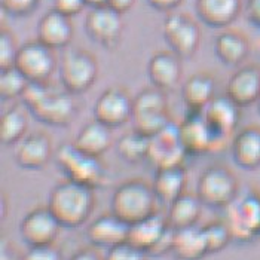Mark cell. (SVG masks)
I'll use <instances>...</instances> for the list:
<instances>
[{
	"label": "cell",
	"instance_id": "1",
	"mask_svg": "<svg viewBox=\"0 0 260 260\" xmlns=\"http://www.w3.org/2000/svg\"><path fill=\"white\" fill-rule=\"evenodd\" d=\"M21 100L36 119L49 126L66 128L78 113L75 95L67 91L52 89L51 83L28 82Z\"/></svg>",
	"mask_w": 260,
	"mask_h": 260
},
{
	"label": "cell",
	"instance_id": "2",
	"mask_svg": "<svg viewBox=\"0 0 260 260\" xmlns=\"http://www.w3.org/2000/svg\"><path fill=\"white\" fill-rule=\"evenodd\" d=\"M46 205L61 228L76 229L89 220L94 211V189L64 179L52 187Z\"/></svg>",
	"mask_w": 260,
	"mask_h": 260
},
{
	"label": "cell",
	"instance_id": "3",
	"mask_svg": "<svg viewBox=\"0 0 260 260\" xmlns=\"http://www.w3.org/2000/svg\"><path fill=\"white\" fill-rule=\"evenodd\" d=\"M158 201L152 183L143 179H129L122 181L113 190L110 211L131 226L158 213Z\"/></svg>",
	"mask_w": 260,
	"mask_h": 260
},
{
	"label": "cell",
	"instance_id": "4",
	"mask_svg": "<svg viewBox=\"0 0 260 260\" xmlns=\"http://www.w3.org/2000/svg\"><path fill=\"white\" fill-rule=\"evenodd\" d=\"M167 92L155 86L143 88L134 97L133 128L147 137H153L171 122Z\"/></svg>",
	"mask_w": 260,
	"mask_h": 260
},
{
	"label": "cell",
	"instance_id": "5",
	"mask_svg": "<svg viewBox=\"0 0 260 260\" xmlns=\"http://www.w3.org/2000/svg\"><path fill=\"white\" fill-rule=\"evenodd\" d=\"M57 165L66 179L97 189L107 180V171L100 158L80 152L73 143H62L57 149Z\"/></svg>",
	"mask_w": 260,
	"mask_h": 260
},
{
	"label": "cell",
	"instance_id": "6",
	"mask_svg": "<svg viewBox=\"0 0 260 260\" xmlns=\"http://www.w3.org/2000/svg\"><path fill=\"white\" fill-rule=\"evenodd\" d=\"M240 183L234 171L223 164L210 165L202 171L197 184V197L202 205L228 208L238 198Z\"/></svg>",
	"mask_w": 260,
	"mask_h": 260
},
{
	"label": "cell",
	"instance_id": "7",
	"mask_svg": "<svg viewBox=\"0 0 260 260\" xmlns=\"http://www.w3.org/2000/svg\"><path fill=\"white\" fill-rule=\"evenodd\" d=\"M99 70V61L92 52L75 48L62 55L58 66V76L64 91L79 95L95 83Z\"/></svg>",
	"mask_w": 260,
	"mask_h": 260
},
{
	"label": "cell",
	"instance_id": "8",
	"mask_svg": "<svg viewBox=\"0 0 260 260\" xmlns=\"http://www.w3.org/2000/svg\"><path fill=\"white\" fill-rule=\"evenodd\" d=\"M226 210V221L232 240L240 244H248L260 238V190L251 189L245 192Z\"/></svg>",
	"mask_w": 260,
	"mask_h": 260
},
{
	"label": "cell",
	"instance_id": "9",
	"mask_svg": "<svg viewBox=\"0 0 260 260\" xmlns=\"http://www.w3.org/2000/svg\"><path fill=\"white\" fill-rule=\"evenodd\" d=\"M162 36L168 48L181 60L192 58L200 49L202 33L200 24L183 12H170L162 24Z\"/></svg>",
	"mask_w": 260,
	"mask_h": 260
},
{
	"label": "cell",
	"instance_id": "10",
	"mask_svg": "<svg viewBox=\"0 0 260 260\" xmlns=\"http://www.w3.org/2000/svg\"><path fill=\"white\" fill-rule=\"evenodd\" d=\"M179 128L187 156H204L220 152L228 143L213 131L201 112H186Z\"/></svg>",
	"mask_w": 260,
	"mask_h": 260
},
{
	"label": "cell",
	"instance_id": "11",
	"mask_svg": "<svg viewBox=\"0 0 260 260\" xmlns=\"http://www.w3.org/2000/svg\"><path fill=\"white\" fill-rule=\"evenodd\" d=\"M15 67L28 82L49 83L58 67L55 51L38 39L22 43L17 55Z\"/></svg>",
	"mask_w": 260,
	"mask_h": 260
},
{
	"label": "cell",
	"instance_id": "12",
	"mask_svg": "<svg viewBox=\"0 0 260 260\" xmlns=\"http://www.w3.org/2000/svg\"><path fill=\"white\" fill-rule=\"evenodd\" d=\"M134 97L119 85L106 88L94 103L92 115L106 126L118 129L133 119Z\"/></svg>",
	"mask_w": 260,
	"mask_h": 260
},
{
	"label": "cell",
	"instance_id": "13",
	"mask_svg": "<svg viewBox=\"0 0 260 260\" xmlns=\"http://www.w3.org/2000/svg\"><path fill=\"white\" fill-rule=\"evenodd\" d=\"M85 33L88 38L107 51H113L119 46L123 33L122 14L109 6L92 8L85 18Z\"/></svg>",
	"mask_w": 260,
	"mask_h": 260
},
{
	"label": "cell",
	"instance_id": "14",
	"mask_svg": "<svg viewBox=\"0 0 260 260\" xmlns=\"http://www.w3.org/2000/svg\"><path fill=\"white\" fill-rule=\"evenodd\" d=\"M186 158L187 153L181 143L180 128L174 120H171L158 134L150 137L147 160H150L156 170L184 165Z\"/></svg>",
	"mask_w": 260,
	"mask_h": 260
},
{
	"label": "cell",
	"instance_id": "15",
	"mask_svg": "<svg viewBox=\"0 0 260 260\" xmlns=\"http://www.w3.org/2000/svg\"><path fill=\"white\" fill-rule=\"evenodd\" d=\"M61 224L48 205L36 207L20 221V235L28 247L52 245L60 235Z\"/></svg>",
	"mask_w": 260,
	"mask_h": 260
},
{
	"label": "cell",
	"instance_id": "16",
	"mask_svg": "<svg viewBox=\"0 0 260 260\" xmlns=\"http://www.w3.org/2000/svg\"><path fill=\"white\" fill-rule=\"evenodd\" d=\"M54 155L51 137L43 131L28 133L17 144L14 159L22 170L38 171L45 168Z\"/></svg>",
	"mask_w": 260,
	"mask_h": 260
},
{
	"label": "cell",
	"instance_id": "17",
	"mask_svg": "<svg viewBox=\"0 0 260 260\" xmlns=\"http://www.w3.org/2000/svg\"><path fill=\"white\" fill-rule=\"evenodd\" d=\"M201 113L220 139L232 140L241 120V107L237 103H234L226 94L216 95V99Z\"/></svg>",
	"mask_w": 260,
	"mask_h": 260
},
{
	"label": "cell",
	"instance_id": "18",
	"mask_svg": "<svg viewBox=\"0 0 260 260\" xmlns=\"http://www.w3.org/2000/svg\"><path fill=\"white\" fill-rule=\"evenodd\" d=\"M147 78L150 85L164 92L173 91L181 79V58L171 49L156 51L147 61Z\"/></svg>",
	"mask_w": 260,
	"mask_h": 260
},
{
	"label": "cell",
	"instance_id": "19",
	"mask_svg": "<svg viewBox=\"0 0 260 260\" xmlns=\"http://www.w3.org/2000/svg\"><path fill=\"white\" fill-rule=\"evenodd\" d=\"M75 36V25L70 17L49 9L40 17L36 27V39L48 48L58 51L67 48Z\"/></svg>",
	"mask_w": 260,
	"mask_h": 260
},
{
	"label": "cell",
	"instance_id": "20",
	"mask_svg": "<svg viewBox=\"0 0 260 260\" xmlns=\"http://www.w3.org/2000/svg\"><path fill=\"white\" fill-rule=\"evenodd\" d=\"M241 109L256 104L260 97V67L245 64L238 67L226 83L224 92Z\"/></svg>",
	"mask_w": 260,
	"mask_h": 260
},
{
	"label": "cell",
	"instance_id": "21",
	"mask_svg": "<svg viewBox=\"0 0 260 260\" xmlns=\"http://www.w3.org/2000/svg\"><path fill=\"white\" fill-rule=\"evenodd\" d=\"M231 156L241 170L260 168V125L251 123L235 133L231 140Z\"/></svg>",
	"mask_w": 260,
	"mask_h": 260
},
{
	"label": "cell",
	"instance_id": "22",
	"mask_svg": "<svg viewBox=\"0 0 260 260\" xmlns=\"http://www.w3.org/2000/svg\"><path fill=\"white\" fill-rule=\"evenodd\" d=\"M129 224L118 219L112 211L103 214L86 228V238L92 247L110 250L128 241Z\"/></svg>",
	"mask_w": 260,
	"mask_h": 260
},
{
	"label": "cell",
	"instance_id": "23",
	"mask_svg": "<svg viewBox=\"0 0 260 260\" xmlns=\"http://www.w3.org/2000/svg\"><path fill=\"white\" fill-rule=\"evenodd\" d=\"M216 78L208 72H198L189 76L181 86V101L186 112H202L216 99Z\"/></svg>",
	"mask_w": 260,
	"mask_h": 260
},
{
	"label": "cell",
	"instance_id": "24",
	"mask_svg": "<svg viewBox=\"0 0 260 260\" xmlns=\"http://www.w3.org/2000/svg\"><path fill=\"white\" fill-rule=\"evenodd\" d=\"M242 11V0H195V12L201 22L211 28H226Z\"/></svg>",
	"mask_w": 260,
	"mask_h": 260
},
{
	"label": "cell",
	"instance_id": "25",
	"mask_svg": "<svg viewBox=\"0 0 260 260\" xmlns=\"http://www.w3.org/2000/svg\"><path fill=\"white\" fill-rule=\"evenodd\" d=\"M214 54L221 64L240 67L250 55V42L244 33L226 28L214 39Z\"/></svg>",
	"mask_w": 260,
	"mask_h": 260
},
{
	"label": "cell",
	"instance_id": "26",
	"mask_svg": "<svg viewBox=\"0 0 260 260\" xmlns=\"http://www.w3.org/2000/svg\"><path fill=\"white\" fill-rule=\"evenodd\" d=\"M168 228H170L168 219L158 211L144 220L131 224L126 242L144 251L149 256L150 251L156 247V244L164 237V234L168 231Z\"/></svg>",
	"mask_w": 260,
	"mask_h": 260
},
{
	"label": "cell",
	"instance_id": "27",
	"mask_svg": "<svg viewBox=\"0 0 260 260\" xmlns=\"http://www.w3.org/2000/svg\"><path fill=\"white\" fill-rule=\"evenodd\" d=\"M72 143L80 152L100 158L113 146V129L92 119L80 128Z\"/></svg>",
	"mask_w": 260,
	"mask_h": 260
},
{
	"label": "cell",
	"instance_id": "28",
	"mask_svg": "<svg viewBox=\"0 0 260 260\" xmlns=\"http://www.w3.org/2000/svg\"><path fill=\"white\" fill-rule=\"evenodd\" d=\"M186 181L187 177H186L184 165H177V167L158 168L152 184L158 200L170 205L173 201H176L184 193Z\"/></svg>",
	"mask_w": 260,
	"mask_h": 260
},
{
	"label": "cell",
	"instance_id": "29",
	"mask_svg": "<svg viewBox=\"0 0 260 260\" xmlns=\"http://www.w3.org/2000/svg\"><path fill=\"white\" fill-rule=\"evenodd\" d=\"M171 253L177 260H202L207 254V244L202 234V228L192 226L177 229L174 232Z\"/></svg>",
	"mask_w": 260,
	"mask_h": 260
},
{
	"label": "cell",
	"instance_id": "30",
	"mask_svg": "<svg viewBox=\"0 0 260 260\" xmlns=\"http://www.w3.org/2000/svg\"><path fill=\"white\" fill-rule=\"evenodd\" d=\"M202 202L197 195L183 193L168 205V223L173 229H186L197 226L201 217Z\"/></svg>",
	"mask_w": 260,
	"mask_h": 260
},
{
	"label": "cell",
	"instance_id": "31",
	"mask_svg": "<svg viewBox=\"0 0 260 260\" xmlns=\"http://www.w3.org/2000/svg\"><path fill=\"white\" fill-rule=\"evenodd\" d=\"M28 129V118L20 104L9 107L0 118V143L3 146H17Z\"/></svg>",
	"mask_w": 260,
	"mask_h": 260
},
{
	"label": "cell",
	"instance_id": "32",
	"mask_svg": "<svg viewBox=\"0 0 260 260\" xmlns=\"http://www.w3.org/2000/svg\"><path fill=\"white\" fill-rule=\"evenodd\" d=\"M150 147V137L136 131L134 128L129 133H125L116 141V152L126 164L136 165L141 160L147 159Z\"/></svg>",
	"mask_w": 260,
	"mask_h": 260
},
{
	"label": "cell",
	"instance_id": "33",
	"mask_svg": "<svg viewBox=\"0 0 260 260\" xmlns=\"http://www.w3.org/2000/svg\"><path fill=\"white\" fill-rule=\"evenodd\" d=\"M27 85H28V80L25 79V76L15 66L0 70V99L2 101L21 99Z\"/></svg>",
	"mask_w": 260,
	"mask_h": 260
},
{
	"label": "cell",
	"instance_id": "34",
	"mask_svg": "<svg viewBox=\"0 0 260 260\" xmlns=\"http://www.w3.org/2000/svg\"><path fill=\"white\" fill-rule=\"evenodd\" d=\"M202 234L205 238L208 254L220 253L232 241V234L226 220H213L202 226Z\"/></svg>",
	"mask_w": 260,
	"mask_h": 260
},
{
	"label": "cell",
	"instance_id": "35",
	"mask_svg": "<svg viewBox=\"0 0 260 260\" xmlns=\"http://www.w3.org/2000/svg\"><path fill=\"white\" fill-rule=\"evenodd\" d=\"M20 46L21 45H18V40L12 33V30L2 27L0 30V70L15 66Z\"/></svg>",
	"mask_w": 260,
	"mask_h": 260
},
{
	"label": "cell",
	"instance_id": "36",
	"mask_svg": "<svg viewBox=\"0 0 260 260\" xmlns=\"http://www.w3.org/2000/svg\"><path fill=\"white\" fill-rule=\"evenodd\" d=\"M40 0H0L3 14L12 18H25L39 8Z\"/></svg>",
	"mask_w": 260,
	"mask_h": 260
},
{
	"label": "cell",
	"instance_id": "37",
	"mask_svg": "<svg viewBox=\"0 0 260 260\" xmlns=\"http://www.w3.org/2000/svg\"><path fill=\"white\" fill-rule=\"evenodd\" d=\"M104 260H147V254L136 248L134 245L123 242L110 250H107Z\"/></svg>",
	"mask_w": 260,
	"mask_h": 260
},
{
	"label": "cell",
	"instance_id": "38",
	"mask_svg": "<svg viewBox=\"0 0 260 260\" xmlns=\"http://www.w3.org/2000/svg\"><path fill=\"white\" fill-rule=\"evenodd\" d=\"M20 260H62V254L54 244L28 247V250L21 256Z\"/></svg>",
	"mask_w": 260,
	"mask_h": 260
},
{
	"label": "cell",
	"instance_id": "39",
	"mask_svg": "<svg viewBox=\"0 0 260 260\" xmlns=\"http://www.w3.org/2000/svg\"><path fill=\"white\" fill-rule=\"evenodd\" d=\"M86 8L85 0H52V9L73 18Z\"/></svg>",
	"mask_w": 260,
	"mask_h": 260
},
{
	"label": "cell",
	"instance_id": "40",
	"mask_svg": "<svg viewBox=\"0 0 260 260\" xmlns=\"http://www.w3.org/2000/svg\"><path fill=\"white\" fill-rule=\"evenodd\" d=\"M244 12L248 24L260 30V0H247L244 5Z\"/></svg>",
	"mask_w": 260,
	"mask_h": 260
},
{
	"label": "cell",
	"instance_id": "41",
	"mask_svg": "<svg viewBox=\"0 0 260 260\" xmlns=\"http://www.w3.org/2000/svg\"><path fill=\"white\" fill-rule=\"evenodd\" d=\"M147 5L158 12H173L181 5L183 0H146Z\"/></svg>",
	"mask_w": 260,
	"mask_h": 260
},
{
	"label": "cell",
	"instance_id": "42",
	"mask_svg": "<svg viewBox=\"0 0 260 260\" xmlns=\"http://www.w3.org/2000/svg\"><path fill=\"white\" fill-rule=\"evenodd\" d=\"M136 5V0H107V6L119 14H126Z\"/></svg>",
	"mask_w": 260,
	"mask_h": 260
},
{
	"label": "cell",
	"instance_id": "43",
	"mask_svg": "<svg viewBox=\"0 0 260 260\" xmlns=\"http://www.w3.org/2000/svg\"><path fill=\"white\" fill-rule=\"evenodd\" d=\"M69 260H104V257H101L99 251L94 248H82L79 251H76Z\"/></svg>",
	"mask_w": 260,
	"mask_h": 260
},
{
	"label": "cell",
	"instance_id": "44",
	"mask_svg": "<svg viewBox=\"0 0 260 260\" xmlns=\"http://www.w3.org/2000/svg\"><path fill=\"white\" fill-rule=\"evenodd\" d=\"M86 6L92 8H101V6H107V0H85Z\"/></svg>",
	"mask_w": 260,
	"mask_h": 260
},
{
	"label": "cell",
	"instance_id": "45",
	"mask_svg": "<svg viewBox=\"0 0 260 260\" xmlns=\"http://www.w3.org/2000/svg\"><path fill=\"white\" fill-rule=\"evenodd\" d=\"M256 107H257V112H259V115H260V97H259V100H257V103H256Z\"/></svg>",
	"mask_w": 260,
	"mask_h": 260
}]
</instances>
